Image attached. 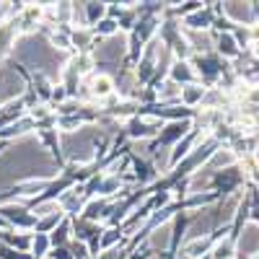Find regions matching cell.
Masks as SVG:
<instances>
[{
	"label": "cell",
	"mask_w": 259,
	"mask_h": 259,
	"mask_svg": "<svg viewBox=\"0 0 259 259\" xmlns=\"http://www.w3.org/2000/svg\"><path fill=\"white\" fill-rule=\"evenodd\" d=\"M109 85H112V83L106 80V78H99V80L94 83V91H96L99 96H104V94H109Z\"/></svg>",
	"instance_id": "obj_1"
}]
</instances>
